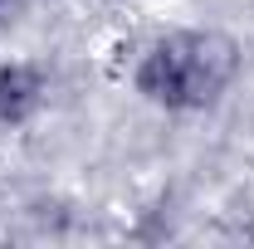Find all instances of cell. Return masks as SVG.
Returning a JSON list of instances; mask_svg holds the SVG:
<instances>
[{
    "mask_svg": "<svg viewBox=\"0 0 254 249\" xmlns=\"http://www.w3.org/2000/svg\"><path fill=\"white\" fill-rule=\"evenodd\" d=\"M235 68H240V49L230 34L176 30L142 54L137 88H142V98H152L171 113H190V108H210L230 88Z\"/></svg>",
    "mask_w": 254,
    "mask_h": 249,
    "instance_id": "obj_1",
    "label": "cell"
},
{
    "mask_svg": "<svg viewBox=\"0 0 254 249\" xmlns=\"http://www.w3.org/2000/svg\"><path fill=\"white\" fill-rule=\"evenodd\" d=\"M39 103H44V68L34 63L0 68V123H25Z\"/></svg>",
    "mask_w": 254,
    "mask_h": 249,
    "instance_id": "obj_2",
    "label": "cell"
}]
</instances>
